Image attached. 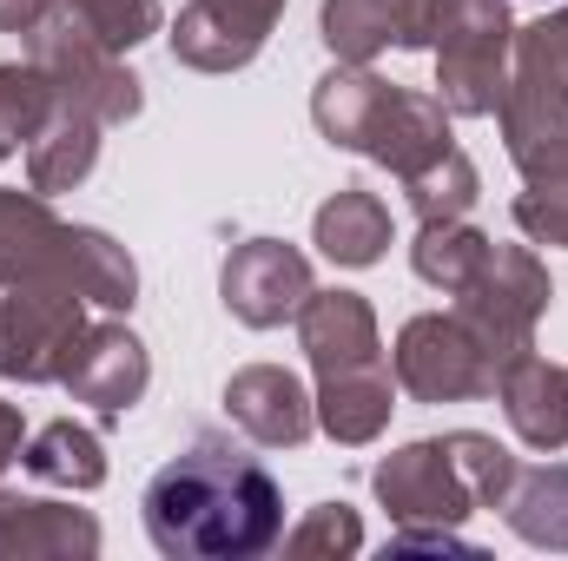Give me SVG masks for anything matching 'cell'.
<instances>
[{"label": "cell", "instance_id": "obj_17", "mask_svg": "<svg viewBox=\"0 0 568 561\" xmlns=\"http://www.w3.org/2000/svg\"><path fill=\"white\" fill-rule=\"evenodd\" d=\"M496 397H503L509 429H516L529 449H542V456L568 449V364H549V357L529 350V357H516V364L503 370Z\"/></svg>", "mask_w": 568, "mask_h": 561}, {"label": "cell", "instance_id": "obj_27", "mask_svg": "<svg viewBox=\"0 0 568 561\" xmlns=\"http://www.w3.org/2000/svg\"><path fill=\"white\" fill-rule=\"evenodd\" d=\"M443 442H449V456H456V476L469 482L476 509H503V496H509V476H516V456H509L496 436H483V429H449Z\"/></svg>", "mask_w": 568, "mask_h": 561}, {"label": "cell", "instance_id": "obj_25", "mask_svg": "<svg viewBox=\"0 0 568 561\" xmlns=\"http://www.w3.org/2000/svg\"><path fill=\"white\" fill-rule=\"evenodd\" d=\"M397 185H404L417 225H429V218H469V205L483 198V172H476V159H469L463 145L436 152L429 165H417V172L397 178Z\"/></svg>", "mask_w": 568, "mask_h": 561}, {"label": "cell", "instance_id": "obj_1", "mask_svg": "<svg viewBox=\"0 0 568 561\" xmlns=\"http://www.w3.org/2000/svg\"><path fill=\"white\" fill-rule=\"evenodd\" d=\"M140 516L165 561H258L284 542L278 476L219 429H199L145 482Z\"/></svg>", "mask_w": 568, "mask_h": 561}, {"label": "cell", "instance_id": "obj_9", "mask_svg": "<svg viewBox=\"0 0 568 561\" xmlns=\"http://www.w3.org/2000/svg\"><path fill=\"white\" fill-rule=\"evenodd\" d=\"M87 297L73 290H7L0 297V377L60 384L87 337Z\"/></svg>", "mask_w": 568, "mask_h": 561}, {"label": "cell", "instance_id": "obj_35", "mask_svg": "<svg viewBox=\"0 0 568 561\" xmlns=\"http://www.w3.org/2000/svg\"><path fill=\"white\" fill-rule=\"evenodd\" d=\"M536 27L549 33V47H556V60H562V67H568V7H556V13H542Z\"/></svg>", "mask_w": 568, "mask_h": 561}, {"label": "cell", "instance_id": "obj_30", "mask_svg": "<svg viewBox=\"0 0 568 561\" xmlns=\"http://www.w3.org/2000/svg\"><path fill=\"white\" fill-rule=\"evenodd\" d=\"M516 232L529 245L568 252V178H556V185H523L516 192Z\"/></svg>", "mask_w": 568, "mask_h": 561}, {"label": "cell", "instance_id": "obj_14", "mask_svg": "<svg viewBox=\"0 0 568 561\" xmlns=\"http://www.w3.org/2000/svg\"><path fill=\"white\" fill-rule=\"evenodd\" d=\"M317 33H324L331 60H351V67H371L390 47L424 53L429 0H324L317 7Z\"/></svg>", "mask_w": 568, "mask_h": 561}, {"label": "cell", "instance_id": "obj_19", "mask_svg": "<svg viewBox=\"0 0 568 561\" xmlns=\"http://www.w3.org/2000/svg\"><path fill=\"white\" fill-rule=\"evenodd\" d=\"M311 245L344 272H371L390 252V205L371 185H337L311 218Z\"/></svg>", "mask_w": 568, "mask_h": 561}, {"label": "cell", "instance_id": "obj_33", "mask_svg": "<svg viewBox=\"0 0 568 561\" xmlns=\"http://www.w3.org/2000/svg\"><path fill=\"white\" fill-rule=\"evenodd\" d=\"M20 449H27V417H20V410L0 397V476L20 462Z\"/></svg>", "mask_w": 568, "mask_h": 561}, {"label": "cell", "instance_id": "obj_21", "mask_svg": "<svg viewBox=\"0 0 568 561\" xmlns=\"http://www.w3.org/2000/svg\"><path fill=\"white\" fill-rule=\"evenodd\" d=\"M456 133H449V106L436 100V93H410V86H397V100H390V113H384V126H377V140H371V165H384V172H397V178H410L417 165H429L436 152H449Z\"/></svg>", "mask_w": 568, "mask_h": 561}, {"label": "cell", "instance_id": "obj_18", "mask_svg": "<svg viewBox=\"0 0 568 561\" xmlns=\"http://www.w3.org/2000/svg\"><path fill=\"white\" fill-rule=\"evenodd\" d=\"M100 133H106V120H100L93 106H80V100H53L47 126L27 140V185L47 192V198L87 185V172L100 165Z\"/></svg>", "mask_w": 568, "mask_h": 561}, {"label": "cell", "instance_id": "obj_12", "mask_svg": "<svg viewBox=\"0 0 568 561\" xmlns=\"http://www.w3.org/2000/svg\"><path fill=\"white\" fill-rule=\"evenodd\" d=\"M145 384H152V357H145V344L126 330V324H87V337H80V350H73V370L60 377V390L73 397V404H93L100 422H120L133 404L145 397Z\"/></svg>", "mask_w": 568, "mask_h": 561}, {"label": "cell", "instance_id": "obj_2", "mask_svg": "<svg viewBox=\"0 0 568 561\" xmlns=\"http://www.w3.org/2000/svg\"><path fill=\"white\" fill-rule=\"evenodd\" d=\"M297 344L311 357V404L317 429L344 449H364L390 429L397 410V370L377 337V310L364 290H311L297 310Z\"/></svg>", "mask_w": 568, "mask_h": 561}, {"label": "cell", "instance_id": "obj_10", "mask_svg": "<svg viewBox=\"0 0 568 561\" xmlns=\"http://www.w3.org/2000/svg\"><path fill=\"white\" fill-rule=\"evenodd\" d=\"M371 489L377 502L390 509L397 529H463L476 516V496L469 482L456 476V456L443 436H424V442H404L390 449L377 469H371Z\"/></svg>", "mask_w": 568, "mask_h": 561}, {"label": "cell", "instance_id": "obj_29", "mask_svg": "<svg viewBox=\"0 0 568 561\" xmlns=\"http://www.w3.org/2000/svg\"><path fill=\"white\" fill-rule=\"evenodd\" d=\"M113 53H133L140 40H152L159 27H165V7L159 0H67Z\"/></svg>", "mask_w": 568, "mask_h": 561}, {"label": "cell", "instance_id": "obj_20", "mask_svg": "<svg viewBox=\"0 0 568 561\" xmlns=\"http://www.w3.org/2000/svg\"><path fill=\"white\" fill-rule=\"evenodd\" d=\"M165 40H172V60L192 67V73H239V67H252L265 53L272 33H258L252 20L225 13L219 0H185Z\"/></svg>", "mask_w": 568, "mask_h": 561}, {"label": "cell", "instance_id": "obj_3", "mask_svg": "<svg viewBox=\"0 0 568 561\" xmlns=\"http://www.w3.org/2000/svg\"><path fill=\"white\" fill-rule=\"evenodd\" d=\"M0 290H73L100 310H133L140 265L113 232L67 225L47 192L0 185Z\"/></svg>", "mask_w": 568, "mask_h": 561}, {"label": "cell", "instance_id": "obj_6", "mask_svg": "<svg viewBox=\"0 0 568 561\" xmlns=\"http://www.w3.org/2000/svg\"><path fill=\"white\" fill-rule=\"evenodd\" d=\"M20 47H27V60H33V67L53 80V93H60V100H80V106H93L106 126H126V120H140V106H145L140 73H133V67H126V60H120V53H113V47H106V40L87 27L73 7H67V0H60V7H53L40 27H33Z\"/></svg>", "mask_w": 568, "mask_h": 561}, {"label": "cell", "instance_id": "obj_31", "mask_svg": "<svg viewBox=\"0 0 568 561\" xmlns=\"http://www.w3.org/2000/svg\"><path fill=\"white\" fill-rule=\"evenodd\" d=\"M390 555H476V542H463V529H397Z\"/></svg>", "mask_w": 568, "mask_h": 561}, {"label": "cell", "instance_id": "obj_4", "mask_svg": "<svg viewBox=\"0 0 568 561\" xmlns=\"http://www.w3.org/2000/svg\"><path fill=\"white\" fill-rule=\"evenodd\" d=\"M429 60H436V100L449 120H489L509 93L516 60V20L509 0H429Z\"/></svg>", "mask_w": 568, "mask_h": 561}, {"label": "cell", "instance_id": "obj_23", "mask_svg": "<svg viewBox=\"0 0 568 561\" xmlns=\"http://www.w3.org/2000/svg\"><path fill=\"white\" fill-rule=\"evenodd\" d=\"M503 522L529 549L568 555V462H529V469L516 462L509 496H503Z\"/></svg>", "mask_w": 568, "mask_h": 561}, {"label": "cell", "instance_id": "obj_13", "mask_svg": "<svg viewBox=\"0 0 568 561\" xmlns=\"http://www.w3.org/2000/svg\"><path fill=\"white\" fill-rule=\"evenodd\" d=\"M225 417L239 436H252L258 449H297L317 429V404L304 390L297 370L284 364H245L225 377Z\"/></svg>", "mask_w": 568, "mask_h": 561}, {"label": "cell", "instance_id": "obj_32", "mask_svg": "<svg viewBox=\"0 0 568 561\" xmlns=\"http://www.w3.org/2000/svg\"><path fill=\"white\" fill-rule=\"evenodd\" d=\"M53 7H60V0H0V33H20V40H27Z\"/></svg>", "mask_w": 568, "mask_h": 561}, {"label": "cell", "instance_id": "obj_22", "mask_svg": "<svg viewBox=\"0 0 568 561\" xmlns=\"http://www.w3.org/2000/svg\"><path fill=\"white\" fill-rule=\"evenodd\" d=\"M20 469H27L33 482H47V489H73V496H87V489L106 482V442H100V429L60 417V422H47V429L27 436Z\"/></svg>", "mask_w": 568, "mask_h": 561}, {"label": "cell", "instance_id": "obj_5", "mask_svg": "<svg viewBox=\"0 0 568 561\" xmlns=\"http://www.w3.org/2000/svg\"><path fill=\"white\" fill-rule=\"evenodd\" d=\"M509 165L523 185H556L568 178V67L556 60L542 27H516V60H509V93L496 106Z\"/></svg>", "mask_w": 568, "mask_h": 561}, {"label": "cell", "instance_id": "obj_15", "mask_svg": "<svg viewBox=\"0 0 568 561\" xmlns=\"http://www.w3.org/2000/svg\"><path fill=\"white\" fill-rule=\"evenodd\" d=\"M60 555L80 561L100 555V522L73 502L0 489V561H60Z\"/></svg>", "mask_w": 568, "mask_h": 561}, {"label": "cell", "instance_id": "obj_34", "mask_svg": "<svg viewBox=\"0 0 568 561\" xmlns=\"http://www.w3.org/2000/svg\"><path fill=\"white\" fill-rule=\"evenodd\" d=\"M219 7H225V13H239V20H252L258 33H272V27L284 20V0H219Z\"/></svg>", "mask_w": 568, "mask_h": 561}, {"label": "cell", "instance_id": "obj_8", "mask_svg": "<svg viewBox=\"0 0 568 561\" xmlns=\"http://www.w3.org/2000/svg\"><path fill=\"white\" fill-rule=\"evenodd\" d=\"M549 297H556L549 265H542L529 245H489L483 272L456 290L449 310H456V317H463V324L503 357V364H516V357L536 350V324H542Z\"/></svg>", "mask_w": 568, "mask_h": 561}, {"label": "cell", "instance_id": "obj_11", "mask_svg": "<svg viewBox=\"0 0 568 561\" xmlns=\"http://www.w3.org/2000/svg\"><path fill=\"white\" fill-rule=\"evenodd\" d=\"M311 258L284 238H245L225 252L219 265V297L225 310L245 324V330H278V324H297L304 297H311Z\"/></svg>", "mask_w": 568, "mask_h": 561}, {"label": "cell", "instance_id": "obj_16", "mask_svg": "<svg viewBox=\"0 0 568 561\" xmlns=\"http://www.w3.org/2000/svg\"><path fill=\"white\" fill-rule=\"evenodd\" d=\"M390 100H397L390 80H377L371 67L337 60V67L311 86V126L337 145V152H357V159H364L371 140H377V126H384V113H390Z\"/></svg>", "mask_w": 568, "mask_h": 561}, {"label": "cell", "instance_id": "obj_28", "mask_svg": "<svg viewBox=\"0 0 568 561\" xmlns=\"http://www.w3.org/2000/svg\"><path fill=\"white\" fill-rule=\"evenodd\" d=\"M284 555H357L364 549V522H357V509L351 502H317V509H304V522L297 529H284L278 542Z\"/></svg>", "mask_w": 568, "mask_h": 561}, {"label": "cell", "instance_id": "obj_7", "mask_svg": "<svg viewBox=\"0 0 568 561\" xmlns=\"http://www.w3.org/2000/svg\"><path fill=\"white\" fill-rule=\"evenodd\" d=\"M390 370H397V390L410 404H476V397H496L509 364L456 310H424L397 330Z\"/></svg>", "mask_w": 568, "mask_h": 561}, {"label": "cell", "instance_id": "obj_26", "mask_svg": "<svg viewBox=\"0 0 568 561\" xmlns=\"http://www.w3.org/2000/svg\"><path fill=\"white\" fill-rule=\"evenodd\" d=\"M53 80L33 67V60H7L0 67V159H13L20 145L33 140L53 113Z\"/></svg>", "mask_w": 568, "mask_h": 561}, {"label": "cell", "instance_id": "obj_24", "mask_svg": "<svg viewBox=\"0 0 568 561\" xmlns=\"http://www.w3.org/2000/svg\"><path fill=\"white\" fill-rule=\"evenodd\" d=\"M489 232H476L469 218H429L417 225V245H410V272L429 284V290H443V297H456L463 284L483 272V258H489Z\"/></svg>", "mask_w": 568, "mask_h": 561}]
</instances>
